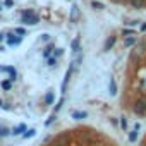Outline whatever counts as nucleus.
<instances>
[{
  "label": "nucleus",
  "instance_id": "obj_1",
  "mask_svg": "<svg viewBox=\"0 0 146 146\" xmlns=\"http://www.w3.org/2000/svg\"><path fill=\"white\" fill-rule=\"evenodd\" d=\"M21 23L26 24V26H36L40 23V16L35 14L31 9L28 11H21Z\"/></svg>",
  "mask_w": 146,
  "mask_h": 146
},
{
  "label": "nucleus",
  "instance_id": "obj_2",
  "mask_svg": "<svg viewBox=\"0 0 146 146\" xmlns=\"http://www.w3.org/2000/svg\"><path fill=\"white\" fill-rule=\"evenodd\" d=\"M132 112L139 117H144L146 115V100L144 98H137L134 103H132Z\"/></svg>",
  "mask_w": 146,
  "mask_h": 146
},
{
  "label": "nucleus",
  "instance_id": "obj_3",
  "mask_svg": "<svg viewBox=\"0 0 146 146\" xmlns=\"http://www.w3.org/2000/svg\"><path fill=\"white\" fill-rule=\"evenodd\" d=\"M5 41H7V45H9V46H19V45L23 43V36H17V35L12 31V33H7Z\"/></svg>",
  "mask_w": 146,
  "mask_h": 146
},
{
  "label": "nucleus",
  "instance_id": "obj_4",
  "mask_svg": "<svg viewBox=\"0 0 146 146\" xmlns=\"http://www.w3.org/2000/svg\"><path fill=\"white\" fill-rule=\"evenodd\" d=\"M0 72L9 74V79H11V81H16V78H17V70H16V67H12V65H2V67H0Z\"/></svg>",
  "mask_w": 146,
  "mask_h": 146
},
{
  "label": "nucleus",
  "instance_id": "obj_5",
  "mask_svg": "<svg viewBox=\"0 0 146 146\" xmlns=\"http://www.w3.org/2000/svg\"><path fill=\"white\" fill-rule=\"evenodd\" d=\"M144 52H146V41H141V43L132 50V60H139Z\"/></svg>",
  "mask_w": 146,
  "mask_h": 146
},
{
  "label": "nucleus",
  "instance_id": "obj_6",
  "mask_svg": "<svg viewBox=\"0 0 146 146\" xmlns=\"http://www.w3.org/2000/svg\"><path fill=\"white\" fill-rule=\"evenodd\" d=\"M50 146H69V134H60Z\"/></svg>",
  "mask_w": 146,
  "mask_h": 146
},
{
  "label": "nucleus",
  "instance_id": "obj_7",
  "mask_svg": "<svg viewBox=\"0 0 146 146\" xmlns=\"http://www.w3.org/2000/svg\"><path fill=\"white\" fill-rule=\"evenodd\" d=\"M79 19V7L78 5H72L70 7V12H69V21L70 23H76Z\"/></svg>",
  "mask_w": 146,
  "mask_h": 146
},
{
  "label": "nucleus",
  "instance_id": "obj_8",
  "mask_svg": "<svg viewBox=\"0 0 146 146\" xmlns=\"http://www.w3.org/2000/svg\"><path fill=\"white\" fill-rule=\"evenodd\" d=\"M53 50H55V45L53 43H50V45H46L45 46V50H43V53H41V57L46 60L48 57H52V53H53Z\"/></svg>",
  "mask_w": 146,
  "mask_h": 146
},
{
  "label": "nucleus",
  "instance_id": "obj_9",
  "mask_svg": "<svg viewBox=\"0 0 146 146\" xmlns=\"http://www.w3.org/2000/svg\"><path fill=\"white\" fill-rule=\"evenodd\" d=\"M26 129H28V127H26L24 124H19V125H16V127L11 131V134H12V136H23V132H24Z\"/></svg>",
  "mask_w": 146,
  "mask_h": 146
},
{
  "label": "nucleus",
  "instance_id": "obj_10",
  "mask_svg": "<svg viewBox=\"0 0 146 146\" xmlns=\"http://www.w3.org/2000/svg\"><path fill=\"white\" fill-rule=\"evenodd\" d=\"M129 4L134 9H144L146 7V0H129Z\"/></svg>",
  "mask_w": 146,
  "mask_h": 146
},
{
  "label": "nucleus",
  "instance_id": "obj_11",
  "mask_svg": "<svg viewBox=\"0 0 146 146\" xmlns=\"http://www.w3.org/2000/svg\"><path fill=\"white\" fill-rule=\"evenodd\" d=\"M136 43H137V36H129V38L124 40V46H125V48H131V46H134Z\"/></svg>",
  "mask_w": 146,
  "mask_h": 146
},
{
  "label": "nucleus",
  "instance_id": "obj_12",
  "mask_svg": "<svg viewBox=\"0 0 146 146\" xmlns=\"http://www.w3.org/2000/svg\"><path fill=\"white\" fill-rule=\"evenodd\" d=\"M115 41H117V38L115 36H108L107 40H105V45H103V50H110L113 45H115Z\"/></svg>",
  "mask_w": 146,
  "mask_h": 146
},
{
  "label": "nucleus",
  "instance_id": "obj_13",
  "mask_svg": "<svg viewBox=\"0 0 146 146\" xmlns=\"http://www.w3.org/2000/svg\"><path fill=\"white\" fill-rule=\"evenodd\" d=\"M70 50H72V53H79V50H81V46H79V38H74L70 41Z\"/></svg>",
  "mask_w": 146,
  "mask_h": 146
},
{
  "label": "nucleus",
  "instance_id": "obj_14",
  "mask_svg": "<svg viewBox=\"0 0 146 146\" xmlns=\"http://www.w3.org/2000/svg\"><path fill=\"white\" fill-rule=\"evenodd\" d=\"M53 102H55V93L50 90V91L45 95V103H46V105H53Z\"/></svg>",
  "mask_w": 146,
  "mask_h": 146
},
{
  "label": "nucleus",
  "instance_id": "obj_15",
  "mask_svg": "<svg viewBox=\"0 0 146 146\" xmlns=\"http://www.w3.org/2000/svg\"><path fill=\"white\" fill-rule=\"evenodd\" d=\"M137 137H139V131H136V129H132V131L129 132V136H127L129 143H136V141H137Z\"/></svg>",
  "mask_w": 146,
  "mask_h": 146
},
{
  "label": "nucleus",
  "instance_id": "obj_16",
  "mask_svg": "<svg viewBox=\"0 0 146 146\" xmlns=\"http://www.w3.org/2000/svg\"><path fill=\"white\" fill-rule=\"evenodd\" d=\"M91 7H93L95 11H103V9H105V4L100 2V0H91Z\"/></svg>",
  "mask_w": 146,
  "mask_h": 146
},
{
  "label": "nucleus",
  "instance_id": "obj_17",
  "mask_svg": "<svg viewBox=\"0 0 146 146\" xmlns=\"http://www.w3.org/2000/svg\"><path fill=\"white\" fill-rule=\"evenodd\" d=\"M12 83L14 81H11V79H4L2 83H0V86H2V90H5V91H11L12 90Z\"/></svg>",
  "mask_w": 146,
  "mask_h": 146
},
{
  "label": "nucleus",
  "instance_id": "obj_18",
  "mask_svg": "<svg viewBox=\"0 0 146 146\" xmlns=\"http://www.w3.org/2000/svg\"><path fill=\"white\" fill-rule=\"evenodd\" d=\"M108 90H110V95H112V96H113V95H117V83H115V79H113V78H110Z\"/></svg>",
  "mask_w": 146,
  "mask_h": 146
},
{
  "label": "nucleus",
  "instance_id": "obj_19",
  "mask_svg": "<svg viewBox=\"0 0 146 146\" xmlns=\"http://www.w3.org/2000/svg\"><path fill=\"white\" fill-rule=\"evenodd\" d=\"M36 136V129H26L24 132H23V137L24 139H31V137H35Z\"/></svg>",
  "mask_w": 146,
  "mask_h": 146
},
{
  "label": "nucleus",
  "instance_id": "obj_20",
  "mask_svg": "<svg viewBox=\"0 0 146 146\" xmlns=\"http://www.w3.org/2000/svg\"><path fill=\"white\" fill-rule=\"evenodd\" d=\"M70 117H72V119H76V120H83V119L88 117V113H86V112H72Z\"/></svg>",
  "mask_w": 146,
  "mask_h": 146
},
{
  "label": "nucleus",
  "instance_id": "obj_21",
  "mask_svg": "<svg viewBox=\"0 0 146 146\" xmlns=\"http://www.w3.org/2000/svg\"><path fill=\"white\" fill-rule=\"evenodd\" d=\"M122 36H125V38L136 36V29H132V28H124V29H122Z\"/></svg>",
  "mask_w": 146,
  "mask_h": 146
},
{
  "label": "nucleus",
  "instance_id": "obj_22",
  "mask_svg": "<svg viewBox=\"0 0 146 146\" xmlns=\"http://www.w3.org/2000/svg\"><path fill=\"white\" fill-rule=\"evenodd\" d=\"M119 125H120V129L125 132V131H127V127H129V122H127V119H125V117H120V122H119Z\"/></svg>",
  "mask_w": 146,
  "mask_h": 146
},
{
  "label": "nucleus",
  "instance_id": "obj_23",
  "mask_svg": "<svg viewBox=\"0 0 146 146\" xmlns=\"http://www.w3.org/2000/svg\"><path fill=\"white\" fill-rule=\"evenodd\" d=\"M14 33H16L17 36H24V35H26V29L21 28V26H17V28H14Z\"/></svg>",
  "mask_w": 146,
  "mask_h": 146
},
{
  "label": "nucleus",
  "instance_id": "obj_24",
  "mask_svg": "<svg viewBox=\"0 0 146 146\" xmlns=\"http://www.w3.org/2000/svg\"><path fill=\"white\" fill-rule=\"evenodd\" d=\"M57 60H58V58H55V57H48V58H46V65H48V67H53V65H57Z\"/></svg>",
  "mask_w": 146,
  "mask_h": 146
},
{
  "label": "nucleus",
  "instance_id": "obj_25",
  "mask_svg": "<svg viewBox=\"0 0 146 146\" xmlns=\"http://www.w3.org/2000/svg\"><path fill=\"white\" fill-rule=\"evenodd\" d=\"M62 55H64V48H55V50H53V57H55V58H60Z\"/></svg>",
  "mask_w": 146,
  "mask_h": 146
},
{
  "label": "nucleus",
  "instance_id": "obj_26",
  "mask_svg": "<svg viewBox=\"0 0 146 146\" xmlns=\"http://www.w3.org/2000/svg\"><path fill=\"white\" fill-rule=\"evenodd\" d=\"M4 5L5 7H14V0H4Z\"/></svg>",
  "mask_w": 146,
  "mask_h": 146
},
{
  "label": "nucleus",
  "instance_id": "obj_27",
  "mask_svg": "<svg viewBox=\"0 0 146 146\" xmlns=\"http://www.w3.org/2000/svg\"><path fill=\"white\" fill-rule=\"evenodd\" d=\"M137 24H139V21H129V23H125V26H131V28H134Z\"/></svg>",
  "mask_w": 146,
  "mask_h": 146
},
{
  "label": "nucleus",
  "instance_id": "obj_28",
  "mask_svg": "<svg viewBox=\"0 0 146 146\" xmlns=\"http://www.w3.org/2000/svg\"><path fill=\"white\" fill-rule=\"evenodd\" d=\"M41 40H43V41H50V35H48V33L41 35Z\"/></svg>",
  "mask_w": 146,
  "mask_h": 146
},
{
  "label": "nucleus",
  "instance_id": "obj_29",
  "mask_svg": "<svg viewBox=\"0 0 146 146\" xmlns=\"http://www.w3.org/2000/svg\"><path fill=\"white\" fill-rule=\"evenodd\" d=\"M5 36H7V35H5L4 31H0V43H2V41H5Z\"/></svg>",
  "mask_w": 146,
  "mask_h": 146
},
{
  "label": "nucleus",
  "instance_id": "obj_30",
  "mask_svg": "<svg viewBox=\"0 0 146 146\" xmlns=\"http://www.w3.org/2000/svg\"><path fill=\"white\" fill-rule=\"evenodd\" d=\"M53 120H55V113H53V115H52V117H50V119H48V120H46V125H50V124H52V122H53Z\"/></svg>",
  "mask_w": 146,
  "mask_h": 146
},
{
  "label": "nucleus",
  "instance_id": "obj_31",
  "mask_svg": "<svg viewBox=\"0 0 146 146\" xmlns=\"http://www.w3.org/2000/svg\"><path fill=\"white\" fill-rule=\"evenodd\" d=\"M139 29H141V31H146V23H141V24H139Z\"/></svg>",
  "mask_w": 146,
  "mask_h": 146
},
{
  "label": "nucleus",
  "instance_id": "obj_32",
  "mask_svg": "<svg viewBox=\"0 0 146 146\" xmlns=\"http://www.w3.org/2000/svg\"><path fill=\"white\" fill-rule=\"evenodd\" d=\"M2 108H4V110H7V112H9V110H12V108H11V107H9V105H5V103H4V105H2Z\"/></svg>",
  "mask_w": 146,
  "mask_h": 146
},
{
  "label": "nucleus",
  "instance_id": "obj_33",
  "mask_svg": "<svg viewBox=\"0 0 146 146\" xmlns=\"http://www.w3.org/2000/svg\"><path fill=\"white\" fill-rule=\"evenodd\" d=\"M134 129H136V131H139V129H141V124H139V122H136V124H134Z\"/></svg>",
  "mask_w": 146,
  "mask_h": 146
},
{
  "label": "nucleus",
  "instance_id": "obj_34",
  "mask_svg": "<svg viewBox=\"0 0 146 146\" xmlns=\"http://www.w3.org/2000/svg\"><path fill=\"white\" fill-rule=\"evenodd\" d=\"M4 7H5V5H4V2H0V11H4Z\"/></svg>",
  "mask_w": 146,
  "mask_h": 146
},
{
  "label": "nucleus",
  "instance_id": "obj_35",
  "mask_svg": "<svg viewBox=\"0 0 146 146\" xmlns=\"http://www.w3.org/2000/svg\"><path fill=\"white\" fill-rule=\"evenodd\" d=\"M2 105H4V100H0V108H2Z\"/></svg>",
  "mask_w": 146,
  "mask_h": 146
},
{
  "label": "nucleus",
  "instance_id": "obj_36",
  "mask_svg": "<svg viewBox=\"0 0 146 146\" xmlns=\"http://www.w3.org/2000/svg\"><path fill=\"white\" fill-rule=\"evenodd\" d=\"M4 50H5V48H4V46H2V45H0V52H4Z\"/></svg>",
  "mask_w": 146,
  "mask_h": 146
},
{
  "label": "nucleus",
  "instance_id": "obj_37",
  "mask_svg": "<svg viewBox=\"0 0 146 146\" xmlns=\"http://www.w3.org/2000/svg\"><path fill=\"white\" fill-rule=\"evenodd\" d=\"M120 2H129V0H120Z\"/></svg>",
  "mask_w": 146,
  "mask_h": 146
},
{
  "label": "nucleus",
  "instance_id": "obj_38",
  "mask_svg": "<svg viewBox=\"0 0 146 146\" xmlns=\"http://www.w3.org/2000/svg\"><path fill=\"white\" fill-rule=\"evenodd\" d=\"M143 98H144V100H146V93H144V96H143Z\"/></svg>",
  "mask_w": 146,
  "mask_h": 146
},
{
  "label": "nucleus",
  "instance_id": "obj_39",
  "mask_svg": "<svg viewBox=\"0 0 146 146\" xmlns=\"http://www.w3.org/2000/svg\"><path fill=\"white\" fill-rule=\"evenodd\" d=\"M141 146H146V144H141Z\"/></svg>",
  "mask_w": 146,
  "mask_h": 146
}]
</instances>
